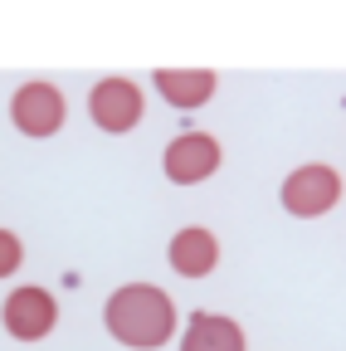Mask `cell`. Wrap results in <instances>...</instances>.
Segmentation results:
<instances>
[{"mask_svg": "<svg viewBox=\"0 0 346 351\" xmlns=\"http://www.w3.org/2000/svg\"><path fill=\"white\" fill-rule=\"evenodd\" d=\"M161 166H166V181L200 186L220 171V142H214L210 132H181V137L161 152Z\"/></svg>", "mask_w": 346, "mask_h": 351, "instance_id": "5", "label": "cell"}, {"mask_svg": "<svg viewBox=\"0 0 346 351\" xmlns=\"http://www.w3.org/2000/svg\"><path fill=\"white\" fill-rule=\"evenodd\" d=\"M64 93L54 83L34 78V83H20L15 98H10V122L25 132V137H54V132L64 127Z\"/></svg>", "mask_w": 346, "mask_h": 351, "instance_id": "3", "label": "cell"}, {"mask_svg": "<svg viewBox=\"0 0 346 351\" xmlns=\"http://www.w3.org/2000/svg\"><path fill=\"white\" fill-rule=\"evenodd\" d=\"M103 322L108 332L132 346V351H156L176 337V302L151 283H127L117 293H108L103 302Z\"/></svg>", "mask_w": 346, "mask_h": 351, "instance_id": "1", "label": "cell"}, {"mask_svg": "<svg viewBox=\"0 0 346 351\" xmlns=\"http://www.w3.org/2000/svg\"><path fill=\"white\" fill-rule=\"evenodd\" d=\"M166 258H171V269L181 278H205V274H214V263H220V239L210 230H200V225H186L176 239H171Z\"/></svg>", "mask_w": 346, "mask_h": 351, "instance_id": "7", "label": "cell"}, {"mask_svg": "<svg viewBox=\"0 0 346 351\" xmlns=\"http://www.w3.org/2000/svg\"><path fill=\"white\" fill-rule=\"evenodd\" d=\"M156 93L171 103V108H200V103H210L214 98V78L210 69H156Z\"/></svg>", "mask_w": 346, "mask_h": 351, "instance_id": "9", "label": "cell"}, {"mask_svg": "<svg viewBox=\"0 0 346 351\" xmlns=\"http://www.w3.org/2000/svg\"><path fill=\"white\" fill-rule=\"evenodd\" d=\"M278 200H283V210L297 215V219H317V215H327V210L341 200V176H336L332 166H322V161H308V166H297L288 181H283Z\"/></svg>", "mask_w": 346, "mask_h": 351, "instance_id": "2", "label": "cell"}, {"mask_svg": "<svg viewBox=\"0 0 346 351\" xmlns=\"http://www.w3.org/2000/svg\"><path fill=\"white\" fill-rule=\"evenodd\" d=\"M181 351H249L244 327L220 313H190V327L181 337Z\"/></svg>", "mask_w": 346, "mask_h": 351, "instance_id": "8", "label": "cell"}, {"mask_svg": "<svg viewBox=\"0 0 346 351\" xmlns=\"http://www.w3.org/2000/svg\"><path fill=\"white\" fill-rule=\"evenodd\" d=\"M142 88L132 83V78H103V83H93V93H88V117L103 127V132H132L137 122H142Z\"/></svg>", "mask_w": 346, "mask_h": 351, "instance_id": "6", "label": "cell"}, {"mask_svg": "<svg viewBox=\"0 0 346 351\" xmlns=\"http://www.w3.org/2000/svg\"><path fill=\"white\" fill-rule=\"evenodd\" d=\"M20 263H25V244H20V234L0 230V278H10Z\"/></svg>", "mask_w": 346, "mask_h": 351, "instance_id": "10", "label": "cell"}, {"mask_svg": "<svg viewBox=\"0 0 346 351\" xmlns=\"http://www.w3.org/2000/svg\"><path fill=\"white\" fill-rule=\"evenodd\" d=\"M0 322H5V332L15 341H45L59 322V302H54L49 288H34V283L15 288L5 298V307H0Z\"/></svg>", "mask_w": 346, "mask_h": 351, "instance_id": "4", "label": "cell"}]
</instances>
